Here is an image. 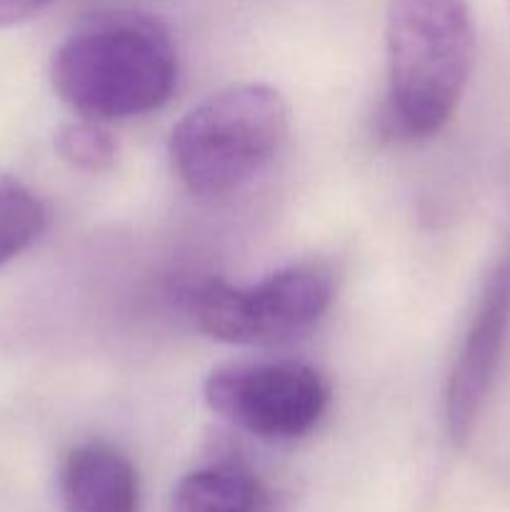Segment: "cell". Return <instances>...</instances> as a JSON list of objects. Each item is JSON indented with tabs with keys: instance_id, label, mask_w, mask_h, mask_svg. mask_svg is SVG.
I'll use <instances>...</instances> for the list:
<instances>
[{
	"instance_id": "obj_5",
	"label": "cell",
	"mask_w": 510,
	"mask_h": 512,
	"mask_svg": "<svg viewBox=\"0 0 510 512\" xmlns=\"http://www.w3.org/2000/svg\"><path fill=\"white\" fill-rule=\"evenodd\" d=\"M203 398L215 415L263 440H298L328 410L323 375L300 360H230L210 370Z\"/></svg>"
},
{
	"instance_id": "obj_9",
	"label": "cell",
	"mask_w": 510,
	"mask_h": 512,
	"mask_svg": "<svg viewBox=\"0 0 510 512\" xmlns=\"http://www.w3.org/2000/svg\"><path fill=\"white\" fill-rule=\"evenodd\" d=\"M45 205L20 180L0 175V265L28 250L45 230Z\"/></svg>"
},
{
	"instance_id": "obj_2",
	"label": "cell",
	"mask_w": 510,
	"mask_h": 512,
	"mask_svg": "<svg viewBox=\"0 0 510 512\" xmlns=\"http://www.w3.org/2000/svg\"><path fill=\"white\" fill-rule=\"evenodd\" d=\"M390 135L428 138L458 108L475 60V28L468 0H388Z\"/></svg>"
},
{
	"instance_id": "obj_6",
	"label": "cell",
	"mask_w": 510,
	"mask_h": 512,
	"mask_svg": "<svg viewBox=\"0 0 510 512\" xmlns=\"http://www.w3.org/2000/svg\"><path fill=\"white\" fill-rule=\"evenodd\" d=\"M510 330V245L485 278L445 385V428L453 445H465L488 403Z\"/></svg>"
},
{
	"instance_id": "obj_10",
	"label": "cell",
	"mask_w": 510,
	"mask_h": 512,
	"mask_svg": "<svg viewBox=\"0 0 510 512\" xmlns=\"http://www.w3.org/2000/svg\"><path fill=\"white\" fill-rule=\"evenodd\" d=\"M55 148L65 163L90 175H100L113 168L115 153H118V145H115L110 130L105 128V123L93 118H78L73 123H65L55 140Z\"/></svg>"
},
{
	"instance_id": "obj_11",
	"label": "cell",
	"mask_w": 510,
	"mask_h": 512,
	"mask_svg": "<svg viewBox=\"0 0 510 512\" xmlns=\"http://www.w3.org/2000/svg\"><path fill=\"white\" fill-rule=\"evenodd\" d=\"M50 3L53 0H0V28L23 23L43 8H48Z\"/></svg>"
},
{
	"instance_id": "obj_1",
	"label": "cell",
	"mask_w": 510,
	"mask_h": 512,
	"mask_svg": "<svg viewBox=\"0 0 510 512\" xmlns=\"http://www.w3.org/2000/svg\"><path fill=\"white\" fill-rule=\"evenodd\" d=\"M178 80V50L168 25L140 10L95 13L50 60L55 93L80 118H138L168 103Z\"/></svg>"
},
{
	"instance_id": "obj_7",
	"label": "cell",
	"mask_w": 510,
	"mask_h": 512,
	"mask_svg": "<svg viewBox=\"0 0 510 512\" xmlns=\"http://www.w3.org/2000/svg\"><path fill=\"white\" fill-rule=\"evenodd\" d=\"M65 512H138V473L123 450L110 443H83L60 468Z\"/></svg>"
},
{
	"instance_id": "obj_4",
	"label": "cell",
	"mask_w": 510,
	"mask_h": 512,
	"mask_svg": "<svg viewBox=\"0 0 510 512\" xmlns=\"http://www.w3.org/2000/svg\"><path fill=\"white\" fill-rule=\"evenodd\" d=\"M193 323L228 345H278L308 333L335 298L328 265L298 263L250 288L200 278L183 293Z\"/></svg>"
},
{
	"instance_id": "obj_3",
	"label": "cell",
	"mask_w": 510,
	"mask_h": 512,
	"mask_svg": "<svg viewBox=\"0 0 510 512\" xmlns=\"http://www.w3.org/2000/svg\"><path fill=\"white\" fill-rule=\"evenodd\" d=\"M288 133V108L270 85L243 83L195 105L170 133V165L195 195H223L273 160Z\"/></svg>"
},
{
	"instance_id": "obj_8",
	"label": "cell",
	"mask_w": 510,
	"mask_h": 512,
	"mask_svg": "<svg viewBox=\"0 0 510 512\" xmlns=\"http://www.w3.org/2000/svg\"><path fill=\"white\" fill-rule=\"evenodd\" d=\"M265 495L240 458H218L178 480L170 512H263Z\"/></svg>"
}]
</instances>
